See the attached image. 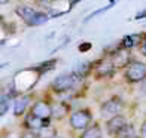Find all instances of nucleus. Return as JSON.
Here are the masks:
<instances>
[{"label":"nucleus","mask_w":146,"mask_h":138,"mask_svg":"<svg viewBox=\"0 0 146 138\" xmlns=\"http://www.w3.org/2000/svg\"><path fill=\"white\" fill-rule=\"evenodd\" d=\"M125 79L131 83H137L146 79V64L143 62H131L125 70Z\"/></svg>","instance_id":"nucleus-1"},{"label":"nucleus","mask_w":146,"mask_h":138,"mask_svg":"<svg viewBox=\"0 0 146 138\" xmlns=\"http://www.w3.org/2000/svg\"><path fill=\"white\" fill-rule=\"evenodd\" d=\"M92 120V116L88 110H78L70 116V126L73 129H88V125Z\"/></svg>","instance_id":"nucleus-2"},{"label":"nucleus","mask_w":146,"mask_h":138,"mask_svg":"<svg viewBox=\"0 0 146 138\" xmlns=\"http://www.w3.org/2000/svg\"><path fill=\"white\" fill-rule=\"evenodd\" d=\"M122 110V101L118 100V98H112V100H108L102 104L100 107V114L104 117V119H113L115 116L119 114V111Z\"/></svg>","instance_id":"nucleus-3"},{"label":"nucleus","mask_w":146,"mask_h":138,"mask_svg":"<svg viewBox=\"0 0 146 138\" xmlns=\"http://www.w3.org/2000/svg\"><path fill=\"white\" fill-rule=\"evenodd\" d=\"M76 76L72 74V73H64L61 76H58L54 79V82H52V89H54L55 92H66L72 89L73 86H75L76 83Z\"/></svg>","instance_id":"nucleus-4"},{"label":"nucleus","mask_w":146,"mask_h":138,"mask_svg":"<svg viewBox=\"0 0 146 138\" xmlns=\"http://www.w3.org/2000/svg\"><path fill=\"white\" fill-rule=\"evenodd\" d=\"M127 126H128L127 120H125V117L122 114H118V116L113 117V119L108 120V131L113 135L115 134H122Z\"/></svg>","instance_id":"nucleus-5"},{"label":"nucleus","mask_w":146,"mask_h":138,"mask_svg":"<svg viewBox=\"0 0 146 138\" xmlns=\"http://www.w3.org/2000/svg\"><path fill=\"white\" fill-rule=\"evenodd\" d=\"M31 114L39 117V119H43V120H49V117L52 116V107L49 104H46L43 101H39L36 103L31 108Z\"/></svg>","instance_id":"nucleus-6"},{"label":"nucleus","mask_w":146,"mask_h":138,"mask_svg":"<svg viewBox=\"0 0 146 138\" xmlns=\"http://www.w3.org/2000/svg\"><path fill=\"white\" fill-rule=\"evenodd\" d=\"M48 123L49 120H43V119H39V117L33 116L31 113L25 117V126L31 131H42L45 128H48Z\"/></svg>","instance_id":"nucleus-7"},{"label":"nucleus","mask_w":146,"mask_h":138,"mask_svg":"<svg viewBox=\"0 0 146 138\" xmlns=\"http://www.w3.org/2000/svg\"><path fill=\"white\" fill-rule=\"evenodd\" d=\"M17 14L21 16L27 24L31 25L33 19H35L36 15H37V12L33 9V8H30V6H18V8H17Z\"/></svg>","instance_id":"nucleus-8"},{"label":"nucleus","mask_w":146,"mask_h":138,"mask_svg":"<svg viewBox=\"0 0 146 138\" xmlns=\"http://www.w3.org/2000/svg\"><path fill=\"white\" fill-rule=\"evenodd\" d=\"M29 103H30V97H18L14 100V114L15 116H21L25 108H27L29 106Z\"/></svg>","instance_id":"nucleus-9"},{"label":"nucleus","mask_w":146,"mask_h":138,"mask_svg":"<svg viewBox=\"0 0 146 138\" xmlns=\"http://www.w3.org/2000/svg\"><path fill=\"white\" fill-rule=\"evenodd\" d=\"M69 113V106L64 103H58L52 106V117L54 119H63V117Z\"/></svg>","instance_id":"nucleus-10"},{"label":"nucleus","mask_w":146,"mask_h":138,"mask_svg":"<svg viewBox=\"0 0 146 138\" xmlns=\"http://www.w3.org/2000/svg\"><path fill=\"white\" fill-rule=\"evenodd\" d=\"M81 138H103L102 129L98 128L97 125H94V126L88 128L87 131H84V134L81 135Z\"/></svg>","instance_id":"nucleus-11"},{"label":"nucleus","mask_w":146,"mask_h":138,"mask_svg":"<svg viewBox=\"0 0 146 138\" xmlns=\"http://www.w3.org/2000/svg\"><path fill=\"white\" fill-rule=\"evenodd\" d=\"M137 43H142L140 42V36H137V34L127 36V37L124 39V46H125V48H131V46H134Z\"/></svg>","instance_id":"nucleus-12"},{"label":"nucleus","mask_w":146,"mask_h":138,"mask_svg":"<svg viewBox=\"0 0 146 138\" xmlns=\"http://www.w3.org/2000/svg\"><path fill=\"white\" fill-rule=\"evenodd\" d=\"M48 19H49V16H48V15L42 14V12H37V15H36V18H35V19H33L31 25H40V24L46 22Z\"/></svg>","instance_id":"nucleus-13"},{"label":"nucleus","mask_w":146,"mask_h":138,"mask_svg":"<svg viewBox=\"0 0 146 138\" xmlns=\"http://www.w3.org/2000/svg\"><path fill=\"white\" fill-rule=\"evenodd\" d=\"M8 108H9V98L6 97V95H3L2 100H0V114H2V116L6 114Z\"/></svg>","instance_id":"nucleus-14"},{"label":"nucleus","mask_w":146,"mask_h":138,"mask_svg":"<svg viewBox=\"0 0 146 138\" xmlns=\"http://www.w3.org/2000/svg\"><path fill=\"white\" fill-rule=\"evenodd\" d=\"M23 138H39V134H36L35 131H29L27 134H24Z\"/></svg>","instance_id":"nucleus-15"},{"label":"nucleus","mask_w":146,"mask_h":138,"mask_svg":"<svg viewBox=\"0 0 146 138\" xmlns=\"http://www.w3.org/2000/svg\"><path fill=\"white\" fill-rule=\"evenodd\" d=\"M140 134H142V137H143V138H146V122H143V123H142Z\"/></svg>","instance_id":"nucleus-16"},{"label":"nucleus","mask_w":146,"mask_h":138,"mask_svg":"<svg viewBox=\"0 0 146 138\" xmlns=\"http://www.w3.org/2000/svg\"><path fill=\"white\" fill-rule=\"evenodd\" d=\"M142 52H143V55H146V36L143 37V40H142Z\"/></svg>","instance_id":"nucleus-17"},{"label":"nucleus","mask_w":146,"mask_h":138,"mask_svg":"<svg viewBox=\"0 0 146 138\" xmlns=\"http://www.w3.org/2000/svg\"><path fill=\"white\" fill-rule=\"evenodd\" d=\"M130 138H139V137H134V135H133V137H130Z\"/></svg>","instance_id":"nucleus-18"}]
</instances>
